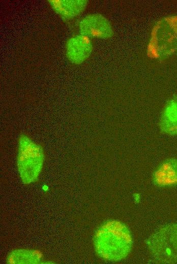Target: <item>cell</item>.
I'll return each instance as SVG.
<instances>
[{
    "label": "cell",
    "instance_id": "8992f818",
    "mask_svg": "<svg viewBox=\"0 0 177 264\" xmlns=\"http://www.w3.org/2000/svg\"><path fill=\"white\" fill-rule=\"evenodd\" d=\"M93 45L90 38L82 35H76L68 40L66 55L73 63L80 64L90 56Z\"/></svg>",
    "mask_w": 177,
    "mask_h": 264
},
{
    "label": "cell",
    "instance_id": "6da1fadb",
    "mask_svg": "<svg viewBox=\"0 0 177 264\" xmlns=\"http://www.w3.org/2000/svg\"><path fill=\"white\" fill-rule=\"evenodd\" d=\"M97 255L109 261H119L130 253L133 238L129 227L117 220L103 222L96 230L93 238Z\"/></svg>",
    "mask_w": 177,
    "mask_h": 264
},
{
    "label": "cell",
    "instance_id": "52a82bcc",
    "mask_svg": "<svg viewBox=\"0 0 177 264\" xmlns=\"http://www.w3.org/2000/svg\"><path fill=\"white\" fill-rule=\"evenodd\" d=\"M152 181L159 187L177 185V158H168L162 161L154 171Z\"/></svg>",
    "mask_w": 177,
    "mask_h": 264
},
{
    "label": "cell",
    "instance_id": "30bf717a",
    "mask_svg": "<svg viewBox=\"0 0 177 264\" xmlns=\"http://www.w3.org/2000/svg\"><path fill=\"white\" fill-rule=\"evenodd\" d=\"M42 259L41 253L36 250L16 249L7 257V262L12 264L38 263Z\"/></svg>",
    "mask_w": 177,
    "mask_h": 264
},
{
    "label": "cell",
    "instance_id": "7a4b0ae2",
    "mask_svg": "<svg viewBox=\"0 0 177 264\" xmlns=\"http://www.w3.org/2000/svg\"><path fill=\"white\" fill-rule=\"evenodd\" d=\"M44 159L42 147L26 135H21L18 143L17 168L23 184L28 185L38 180Z\"/></svg>",
    "mask_w": 177,
    "mask_h": 264
},
{
    "label": "cell",
    "instance_id": "ba28073f",
    "mask_svg": "<svg viewBox=\"0 0 177 264\" xmlns=\"http://www.w3.org/2000/svg\"><path fill=\"white\" fill-rule=\"evenodd\" d=\"M159 126L162 133L172 136L177 135V95L172 96L165 105Z\"/></svg>",
    "mask_w": 177,
    "mask_h": 264
},
{
    "label": "cell",
    "instance_id": "277c9868",
    "mask_svg": "<svg viewBox=\"0 0 177 264\" xmlns=\"http://www.w3.org/2000/svg\"><path fill=\"white\" fill-rule=\"evenodd\" d=\"M145 243L153 257L163 263H177V223L162 226Z\"/></svg>",
    "mask_w": 177,
    "mask_h": 264
},
{
    "label": "cell",
    "instance_id": "9c48e42d",
    "mask_svg": "<svg viewBox=\"0 0 177 264\" xmlns=\"http://www.w3.org/2000/svg\"><path fill=\"white\" fill-rule=\"evenodd\" d=\"M48 2L54 12L65 21L80 14L87 4L85 0H49Z\"/></svg>",
    "mask_w": 177,
    "mask_h": 264
},
{
    "label": "cell",
    "instance_id": "3957f363",
    "mask_svg": "<svg viewBox=\"0 0 177 264\" xmlns=\"http://www.w3.org/2000/svg\"><path fill=\"white\" fill-rule=\"evenodd\" d=\"M148 54L164 59L177 52V16L165 17L154 26L149 43Z\"/></svg>",
    "mask_w": 177,
    "mask_h": 264
},
{
    "label": "cell",
    "instance_id": "5b68a950",
    "mask_svg": "<svg viewBox=\"0 0 177 264\" xmlns=\"http://www.w3.org/2000/svg\"><path fill=\"white\" fill-rule=\"evenodd\" d=\"M80 34L89 38L108 39L113 36L112 25L109 20L100 14L85 16L79 23Z\"/></svg>",
    "mask_w": 177,
    "mask_h": 264
}]
</instances>
